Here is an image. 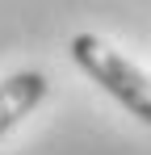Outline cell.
Masks as SVG:
<instances>
[{"label":"cell","mask_w":151,"mask_h":155,"mask_svg":"<svg viewBox=\"0 0 151 155\" xmlns=\"http://www.w3.org/2000/svg\"><path fill=\"white\" fill-rule=\"evenodd\" d=\"M72 59H76V67L88 71L113 101H122L139 122L151 126V76L147 71H139L126 54H118L109 42H101L97 34H76L72 38Z\"/></svg>","instance_id":"obj_1"},{"label":"cell","mask_w":151,"mask_h":155,"mask_svg":"<svg viewBox=\"0 0 151 155\" xmlns=\"http://www.w3.org/2000/svg\"><path fill=\"white\" fill-rule=\"evenodd\" d=\"M46 88L50 84H46L42 71H17V76H8L0 84V138L17 126L21 117H29V113L42 105Z\"/></svg>","instance_id":"obj_2"}]
</instances>
